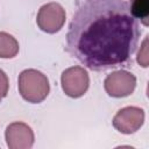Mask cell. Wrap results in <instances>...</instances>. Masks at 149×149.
Masks as SVG:
<instances>
[{
    "label": "cell",
    "mask_w": 149,
    "mask_h": 149,
    "mask_svg": "<svg viewBox=\"0 0 149 149\" xmlns=\"http://www.w3.org/2000/svg\"><path fill=\"white\" fill-rule=\"evenodd\" d=\"M65 17V9L58 2H49L38 9L36 23L42 31L47 34H55L63 28Z\"/></svg>",
    "instance_id": "cell-4"
},
{
    "label": "cell",
    "mask_w": 149,
    "mask_h": 149,
    "mask_svg": "<svg viewBox=\"0 0 149 149\" xmlns=\"http://www.w3.org/2000/svg\"><path fill=\"white\" fill-rule=\"evenodd\" d=\"M136 86V77L127 70H118L109 73L104 81L106 93L113 98L130 95Z\"/></svg>",
    "instance_id": "cell-5"
},
{
    "label": "cell",
    "mask_w": 149,
    "mask_h": 149,
    "mask_svg": "<svg viewBox=\"0 0 149 149\" xmlns=\"http://www.w3.org/2000/svg\"><path fill=\"white\" fill-rule=\"evenodd\" d=\"M8 88H9V80L7 74L5 73V71H2L0 69V100H2L7 93H8Z\"/></svg>",
    "instance_id": "cell-10"
},
{
    "label": "cell",
    "mask_w": 149,
    "mask_h": 149,
    "mask_svg": "<svg viewBox=\"0 0 149 149\" xmlns=\"http://www.w3.org/2000/svg\"><path fill=\"white\" fill-rule=\"evenodd\" d=\"M144 122V111L137 106H127L118 111L113 118V127L122 134L137 132Z\"/></svg>",
    "instance_id": "cell-6"
},
{
    "label": "cell",
    "mask_w": 149,
    "mask_h": 149,
    "mask_svg": "<svg viewBox=\"0 0 149 149\" xmlns=\"http://www.w3.org/2000/svg\"><path fill=\"white\" fill-rule=\"evenodd\" d=\"M19 42L8 33L0 31V58H13L19 54Z\"/></svg>",
    "instance_id": "cell-8"
},
{
    "label": "cell",
    "mask_w": 149,
    "mask_h": 149,
    "mask_svg": "<svg viewBox=\"0 0 149 149\" xmlns=\"http://www.w3.org/2000/svg\"><path fill=\"white\" fill-rule=\"evenodd\" d=\"M5 139L9 149H29L34 144L35 135L27 123L16 121L7 126Z\"/></svg>",
    "instance_id": "cell-7"
},
{
    "label": "cell",
    "mask_w": 149,
    "mask_h": 149,
    "mask_svg": "<svg viewBox=\"0 0 149 149\" xmlns=\"http://www.w3.org/2000/svg\"><path fill=\"white\" fill-rule=\"evenodd\" d=\"M147 42H148V38L146 37L143 43H142V47H141V50L139 51V55H137V63L140 65H142L143 68H147L148 66V51H147Z\"/></svg>",
    "instance_id": "cell-11"
},
{
    "label": "cell",
    "mask_w": 149,
    "mask_h": 149,
    "mask_svg": "<svg viewBox=\"0 0 149 149\" xmlns=\"http://www.w3.org/2000/svg\"><path fill=\"white\" fill-rule=\"evenodd\" d=\"M19 92L26 101L40 104L50 92L49 79L38 70H23L19 76Z\"/></svg>",
    "instance_id": "cell-2"
},
{
    "label": "cell",
    "mask_w": 149,
    "mask_h": 149,
    "mask_svg": "<svg viewBox=\"0 0 149 149\" xmlns=\"http://www.w3.org/2000/svg\"><path fill=\"white\" fill-rule=\"evenodd\" d=\"M129 9L132 15L142 22L143 26L148 27L149 19V0H129Z\"/></svg>",
    "instance_id": "cell-9"
},
{
    "label": "cell",
    "mask_w": 149,
    "mask_h": 149,
    "mask_svg": "<svg viewBox=\"0 0 149 149\" xmlns=\"http://www.w3.org/2000/svg\"><path fill=\"white\" fill-rule=\"evenodd\" d=\"M141 29L126 0H78L66 34V51L93 71L125 65Z\"/></svg>",
    "instance_id": "cell-1"
},
{
    "label": "cell",
    "mask_w": 149,
    "mask_h": 149,
    "mask_svg": "<svg viewBox=\"0 0 149 149\" xmlns=\"http://www.w3.org/2000/svg\"><path fill=\"white\" fill-rule=\"evenodd\" d=\"M61 85L64 93L70 98L83 97L90 86V77L87 71L81 66H71L63 71L61 76Z\"/></svg>",
    "instance_id": "cell-3"
}]
</instances>
